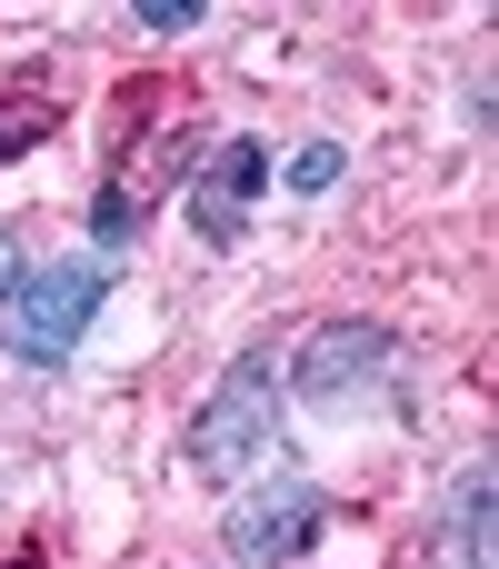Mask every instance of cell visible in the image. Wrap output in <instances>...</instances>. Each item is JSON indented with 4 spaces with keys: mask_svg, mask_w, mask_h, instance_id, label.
Wrapping results in <instances>:
<instances>
[{
    "mask_svg": "<svg viewBox=\"0 0 499 569\" xmlns=\"http://www.w3.org/2000/svg\"><path fill=\"white\" fill-rule=\"evenodd\" d=\"M260 180H270L260 140H220V150L190 170V220H200V240H210V250H230V240H240V220H250Z\"/></svg>",
    "mask_w": 499,
    "mask_h": 569,
    "instance_id": "277c9868",
    "label": "cell"
},
{
    "mask_svg": "<svg viewBox=\"0 0 499 569\" xmlns=\"http://www.w3.org/2000/svg\"><path fill=\"white\" fill-rule=\"evenodd\" d=\"M140 30H200V0H140Z\"/></svg>",
    "mask_w": 499,
    "mask_h": 569,
    "instance_id": "9c48e42d",
    "label": "cell"
},
{
    "mask_svg": "<svg viewBox=\"0 0 499 569\" xmlns=\"http://www.w3.org/2000/svg\"><path fill=\"white\" fill-rule=\"evenodd\" d=\"M320 520H330V500H320L310 480H280V490L240 500L220 540H230V560H240V569H300V550L320 540Z\"/></svg>",
    "mask_w": 499,
    "mask_h": 569,
    "instance_id": "3957f363",
    "label": "cell"
},
{
    "mask_svg": "<svg viewBox=\"0 0 499 569\" xmlns=\"http://www.w3.org/2000/svg\"><path fill=\"white\" fill-rule=\"evenodd\" d=\"M370 370H390V330L380 320H330V330L300 340V400H320V410H340Z\"/></svg>",
    "mask_w": 499,
    "mask_h": 569,
    "instance_id": "5b68a950",
    "label": "cell"
},
{
    "mask_svg": "<svg viewBox=\"0 0 499 569\" xmlns=\"http://www.w3.org/2000/svg\"><path fill=\"white\" fill-rule=\"evenodd\" d=\"M40 130H50V90H30V100H0V160H20Z\"/></svg>",
    "mask_w": 499,
    "mask_h": 569,
    "instance_id": "52a82bcc",
    "label": "cell"
},
{
    "mask_svg": "<svg viewBox=\"0 0 499 569\" xmlns=\"http://www.w3.org/2000/svg\"><path fill=\"white\" fill-rule=\"evenodd\" d=\"M490 510H499V480H490V470H460V490H450V540H440V569H490Z\"/></svg>",
    "mask_w": 499,
    "mask_h": 569,
    "instance_id": "8992f818",
    "label": "cell"
},
{
    "mask_svg": "<svg viewBox=\"0 0 499 569\" xmlns=\"http://www.w3.org/2000/svg\"><path fill=\"white\" fill-rule=\"evenodd\" d=\"M330 180H340V140H310V150L290 160V190H310V200H320Z\"/></svg>",
    "mask_w": 499,
    "mask_h": 569,
    "instance_id": "ba28073f",
    "label": "cell"
},
{
    "mask_svg": "<svg viewBox=\"0 0 499 569\" xmlns=\"http://www.w3.org/2000/svg\"><path fill=\"white\" fill-rule=\"evenodd\" d=\"M90 320H100V270L90 260H50V270H20L0 290V350L30 360V370H60Z\"/></svg>",
    "mask_w": 499,
    "mask_h": 569,
    "instance_id": "7a4b0ae2",
    "label": "cell"
},
{
    "mask_svg": "<svg viewBox=\"0 0 499 569\" xmlns=\"http://www.w3.org/2000/svg\"><path fill=\"white\" fill-rule=\"evenodd\" d=\"M10 280H20V250H10V230H0V290H10Z\"/></svg>",
    "mask_w": 499,
    "mask_h": 569,
    "instance_id": "30bf717a",
    "label": "cell"
},
{
    "mask_svg": "<svg viewBox=\"0 0 499 569\" xmlns=\"http://www.w3.org/2000/svg\"><path fill=\"white\" fill-rule=\"evenodd\" d=\"M270 440H280V380H270V360L250 350V360H230V370H220V390L200 400V420H190L180 460H190L200 480H240V470H260V460H270Z\"/></svg>",
    "mask_w": 499,
    "mask_h": 569,
    "instance_id": "6da1fadb",
    "label": "cell"
}]
</instances>
